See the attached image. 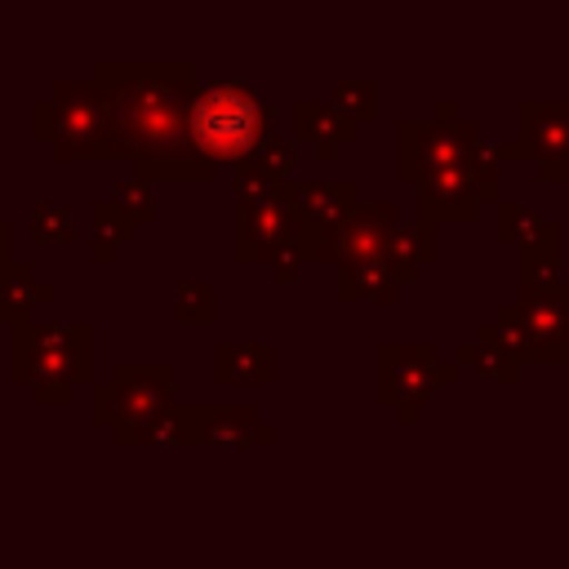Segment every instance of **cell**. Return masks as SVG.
<instances>
[{
	"mask_svg": "<svg viewBox=\"0 0 569 569\" xmlns=\"http://www.w3.org/2000/svg\"><path fill=\"white\" fill-rule=\"evenodd\" d=\"M53 302V284L36 271V262H13L0 276V325H27L36 320L40 307Z\"/></svg>",
	"mask_w": 569,
	"mask_h": 569,
	"instance_id": "cell-18",
	"label": "cell"
},
{
	"mask_svg": "<svg viewBox=\"0 0 569 569\" xmlns=\"http://www.w3.org/2000/svg\"><path fill=\"white\" fill-rule=\"evenodd\" d=\"M89 227H93V249H89L93 262H111L116 249H124V244L138 236L133 218H129L111 196H102V200L89 204Z\"/></svg>",
	"mask_w": 569,
	"mask_h": 569,
	"instance_id": "cell-20",
	"label": "cell"
},
{
	"mask_svg": "<svg viewBox=\"0 0 569 569\" xmlns=\"http://www.w3.org/2000/svg\"><path fill=\"white\" fill-rule=\"evenodd\" d=\"M356 204V182H293V244L307 262H333V236Z\"/></svg>",
	"mask_w": 569,
	"mask_h": 569,
	"instance_id": "cell-8",
	"label": "cell"
},
{
	"mask_svg": "<svg viewBox=\"0 0 569 569\" xmlns=\"http://www.w3.org/2000/svg\"><path fill=\"white\" fill-rule=\"evenodd\" d=\"M9 373L36 405H71L80 387H93V325L27 320L9 342Z\"/></svg>",
	"mask_w": 569,
	"mask_h": 569,
	"instance_id": "cell-2",
	"label": "cell"
},
{
	"mask_svg": "<svg viewBox=\"0 0 569 569\" xmlns=\"http://www.w3.org/2000/svg\"><path fill=\"white\" fill-rule=\"evenodd\" d=\"M516 271H520V289H538V284L560 280V240L525 244V249H520Z\"/></svg>",
	"mask_w": 569,
	"mask_h": 569,
	"instance_id": "cell-26",
	"label": "cell"
},
{
	"mask_svg": "<svg viewBox=\"0 0 569 569\" xmlns=\"http://www.w3.org/2000/svg\"><path fill=\"white\" fill-rule=\"evenodd\" d=\"M31 133L53 160H120L111 98L93 80H53L31 107Z\"/></svg>",
	"mask_w": 569,
	"mask_h": 569,
	"instance_id": "cell-4",
	"label": "cell"
},
{
	"mask_svg": "<svg viewBox=\"0 0 569 569\" xmlns=\"http://www.w3.org/2000/svg\"><path fill=\"white\" fill-rule=\"evenodd\" d=\"M302 267H307V253H302L298 244H284V249L276 253V262H271V276H276V280H293Z\"/></svg>",
	"mask_w": 569,
	"mask_h": 569,
	"instance_id": "cell-30",
	"label": "cell"
},
{
	"mask_svg": "<svg viewBox=\"0 0 569 569\" xmlns=\"http://www.w3.org/2000/svg\"><path fill=\"white\" fill-rule=\"evenodd\" d=\"M511 302L529 338V360L565 365L569 360V284L551 280L538 289H520Z\"/></svg>",
	"mask_w": 569,
	"mask_h": 569,
	"instance_id": "cell-11",
	"label": "cell"
},
{
	"mask_svg": "<svg viewBox=\"0 0 569 569\" xmlns=\"http://www.w3.org/2000/svg\"><path fill=\"white\" fill-rule=\"evenodd\" d=\"M480 142H485L480 124L476 120H462L458 102L445 98L431 120H400L396 124V178H405V182L418 187L431 173H445V169L467 164V156Z\"/></svg>",
	"mask_w": 569,
	"mask_h": 569,
	"instance_id": "cell-6",
	"label": "cell"
},
{
	"mask_svg": "<svg viewBox=\"0 0 569 569\" xmlns=\"http://www.w3.org/2000/svg\"><path fill=\"white\" fill-rule=\"evenodd\" d=\"M458 378L453 360H440L436 342H378V400L396 409L400 422H413L440 387Z\"/></svg>",
	"mask_w": 569,
	"mask_h": 569,
	"instance_id": "cell-7",
	"label": "cell"
},
{
	"mask_svg": "<svg viewBox=\"0 0 569 569\" xmlns=\"http://www.w3.org/2000/svg\"><path fill=\"white\" fill-rule=\"evenodd\" d=\"M356 129H360V124H351L329 98H325V102H320V98L293 102V138H298V142H311V151H316L320 160H333V156L342 151V142L356 138Z\"/></svg>",
	"mask_w": 569,
	"mask_h": 569,
	"instance_id": "cell-16",
	"label": "cell"
},
{
	"mask_svg": "<svg viewBox=\"0 0 569 569\" xmlns=\"http://www.w3.org/2000/svg\"><path fill=\"white\" fill-rule=\"evenodd\" d=\"M173 387L178 369L169 360H116L107 382L89 387V413L116 445H133L173 405Z\"/></svg>",
	"mask_w": 569,
	"mask_h": 569,
	"instance_id": "cell-5",
	"label": "cell"
},
{
	"mask_svg": "<svg viewBox=\"0 0 569 569\" xmlns=\"http://www.w3.org/2000/svg\"><path fill=\"white\" fill-rule=\"evenodd\" d=\"M213 378L222 387H267L276 378V342H218Z\"/></svg>",
	"mask_w": 569,
	"mask_h": 569,
	"instance_id": "cell-17",
	"label": "cell"
},
{
	"mask_svg": "<svg viewBox=\"0 0 569 569\" xmlns=\"http://www.w3.org/2000/svg\"><path fill=\"white\" fill-rule=\"evenodd\" d=\"M476 342L489 347V351H498V356H507V360H516V365L529 360V338H525V325L516 316V302H502L498 316L476 329Z\"/></svg>",
	"mask_w": 569,
	"mask_h": 569,
	"instance_id": "cell-22",
	"label": "cell"
},
{
	"mask_svg": "<svg viewBox=\"0 0 569 569\" xmlns=\"http://www.w3.org/2000/svg\"><path fill=\"white\" fill-rule=\"evenodd\" d=\"M293 173H298V147L284 138H267L249 160L231 169V182H236V196H271V191H284Z\"/></svg>",
	"mask_w": 569,
	"mask_h": 569,
	"instance_id": "cell-15",
	"label": "cell"
},
{
	"mask_svg": "<svg viewBox=\"0 0 569 569\" xmlns=\"http://www.w3.org/2000/svg\"><path fill=\"white\" fill-rule=\"evenodd\" d=\"M31 240L36 244L76 240V204L71 200H36L31 204Z\"/></svg>",
	"mask_w": 569,
	"mask_h": 569,
	"instance_id": "cell-23",
	"label": "cell"
},
{
	"mask_svg": "<svg viewBox=\"0 0 569 569\" xmlns=\"http://www.w3.org/2000/svg\"><path fill=\"white\" fill-rule=\"evenodd\" d=\"M89 80L111 98L116 151L133 160L138 178L209 182L213 164L196 151L187 107L200 89L187 58H98Z\"/></svg>",
	"mask_w": 569,
	"mask_h": 569,
	"instance_id": "cell-1",
	"label": "cell"
},
{
	"mask_svg": "<svg viewBox=\"0 0 569 569\" xmlns=\"http://www.w3.org/2000/svg\"><path fill=\"white\" fill-rule=\"evenodd\" d=\"M13 262H18V258H13V227L0 218V276H4Z\"/></svg>",
	"mask_w": 569,
	"mask_h": 569,
	"instance_id": "cell-31",
	"label": "cell"
},
{
	"mask_svg": "<svg viewBox=\"0 0 569 569\" xmlns=\"http://www.w3.org/2000/svg\"><path fill=\"white\" fill-rule=\"evenodd\" d=\"M400 293L396 276L387 262H365V267H338V302H356V298H378L391 302Z\"/></svg>",
	"mask_w": 569,
	"mask_h": 569,
	"instance_id": "cell-21",
	"label": "cell"
},
{
	"mask_svg": "<svg viewBox=\"0 0 569 569\" xmlns=\"http://www.w3.org/2000/svg\"><path fill=\"white\" fill-rule=\"evenodd\" d=\"M218 316V289L209 280H178L173 289V320L178 325H209Z\"/></svg>",
	"mask_w": 569,
	"mask_h": 569,
	"instance_id": "cell-24",
	"label": "cell"
},
{
	"mask_svg": "<svg viewBox=\"0 0 569 569\" xmlns=\"http://www.w3.org/2000/svg\"><path fill=\"white\" fill-rule=\"evenodd\" d=\"M471 369H476L485 382H502V387H511V382L520 378V365H516V360H507V356H498V351H489V347H480V342H476Z\"/></svg>",
	"mask_w": 569,
	"mask_h": 569,
	"instance_id": "cell-29",
	"label": "cell"
},
{
	"mask_svg": "<svg viewBox=\"0 0 569 569\" xmlns=\"http://www.w3.org/2000/svg\"><path fill=\"white\" fill-rule=\"evenodd\" d=\"M276 427L258 418L253 405L244 400H222V405H196V445H222V449H240V445H271Z\"/></svg>",
	"mask_w": 569,
	"mask_h": 569,
	"instance_id": "cell-14",
	"label": "cell"
},
{
	"mask_svg": "<svg viewBox=\"0 0 569 569\" xmlns=\"http://www.w3.org/2000/svg\"><path fill=\"white\" fill-rule=\"evenodd\" d=\"M400 231V209L391 200H365L342 218L333 236V267H365V262H387L391 240Z\"/></svg>",
	"mask_w": 569,
	"mask_h": 569,
	"instance_id": "cell-12",
	"label": "cell"
},
{
	"mask_svg": "<svg viewBox=\"0 0 569 569\" xmlns=\"http://www.w3.org/2000/svg\"><path fill=\"white\" fill-rule=\"evenodd\" d=\"M231 244L236 262H276V253L293 244V182L271 196H236Z\"/></svg>",
	"mask_w": 569,
	"mask_h": 569,
	"instance_id": "cell-9",
	"label": "cell"
},
{
	"mask_svg": "<svg viewBox=\"0 0 569 569\" xmlns=\"http://www.w3.org/2000/svg\"><path fill=\"white\" fill-rule=\"evenodd\" d=\"M498 240L507 244H538V240H560V227L529 200H498Z\"/></svg>",
	"mask_w": 569,
	"mask_h": 569,
	"instance_id": "cell-19",
	"label": "cell"
},
{
	"mask_svg": "<svg viewBox=\"0 0 569 569\" xmlns=\"http://www.w3.org/2000/svg\"><path fill=\"white\" fill-rule=\"evenodd\" d=\"M133 445H196V405H169Z\"/></svg>",
	"mask_w": 569,
	"mask_h": 569,
	"instance_id": "cell-25",
	"label": "cell"
},
{
	"mask_svg": "<svg viewBox=\"0 0 569 569\" xmlns=\"http://www.w3.org/2000/svg\"><path fill=\"white\" fill-rule=\"evenodd\" d=\"M111 200L133 218V227H142V222H151L156 218V187L147 182V178H120L116 182V191H111Z\"/></svg>",
	"mask_w": 569,
	"mask_h": 569,
	"instance_id": "cell-28",
	"label": "cell"
},
{
	"mask_svg": "<svg viewBox=\"0 0 569 569\" xmlns=\"http://www.w3.org/2000/svg\"><path fill=\"white\" fill-rule=\"evenodd\" d=\"M329 102L351 120V124H365L378 116V84L373 80H338Z\"/></svg>",
	"mask_w": 569,
	"mask_h": 569,
	"instance_id": "cell-27",
	"label": "cell"
},
{
	"mask_svg": "<svg viewBox=\"0 0 569 569\" xmlns=\"http://www.w3.org/2000/svg\"><path fill=\"white\" fill-rule=\"evenodd\" d=\"M516 142L520 160H533L547 182H569V102L525 98L516 111Z\"/></svg>",
	"mask_w": 569,
	"mask_h": 569,
	"instance_id": "cell-10",
	"label": "cell"
},
{
	"mask_svg": "<svg viewBox=\"0 0 569 569\" xmlns=\"http://www.w3.org/2000/svg\"><path fill=\"white\" fill-rule=\"evenodd\" d=\"M480 209H485V200H480V187L471 182V173H467V164H458V169H445V173H431V178H422L418 182V204H413V222L422 227V231H440V227H449V222H476L480 218Z\"/></svg>",
	"mask_w": 569,
	"mask_h": 569,
	"instance_id": "cell-13",
	"label": "cell"
},
{
	"mask_svg": "<svg viewBox=\"0 0 569 569\" xmlns=\"http://www.w3.org/2000/svg\"><path fill=\"white\" fill-rule=\"evenodd\" d=\"M187 129H191L196 151L213 169L218 164L236 169L271 138V107L244 80H209L196 89L187 107Z\"/></svg>",
	"mask_w": 569,
	"mask_h": 569,
	"instance_id": "cell-3",
	"label": "cell"
}]
</instances>
